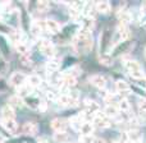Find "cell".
Here are the masks:
<instances>
[{
  "instance_id": "obj_36",
  "label": "cell",
  "mask_w": 146,
  "mask_h": 143,
  "mask_svg": "<svg viewBox=\"0 0 146 143\" xmlns=\"http://www.w3.org/2000/svg\"><path fill=\"white\" fill-rule=\"evenodd\" d=\"M69 14H71V17H73V18H78V17H80V14H81V12L71 7V8H69Z\"/></svg>"
},
{
  "instance_id": "obj_21",
  "label": "cell",
  "mask_w": 146,
  "mask_h": 143,
  "mask_svg": "<svg viewBox=\"0 0 146 143\" xmlns=\"http://www.w3.org/2000/svg\"><path fill=\"white\" fill-rule=\"evenodd\" d=\"M26 83H27L28 86H31L32 88H35V87H38V86L42 83V79H41V77L37 74H31V75H28Z\"/></svg>"
},
{
  "instance_id": "obj_23",
  "label": "cell",
  "mask_w": 146,
  "mask_h": 143,
  "mask_svg": "<svg viewBox=\"0 0 146 143\" xmlns=\"http://www.w3.org/2000/svg\"><path fill=\"white\" fill-rule=\"evenodd\" d=\"M81 24H82V30L90 31L91 32V30L95 27V19H94V17H83Z\"/></svg>"
},
{
  "instance_id": "obj_33",
  "label": "cell",
  "mask_w": 146,
  "mask_h": 143,
  "mask_svg": "<svg viewBox=\"0 0 146 143\" xmlns=\"http://www.w3.org/2000/svg\"><path fill=\"white\" fill-rule=\"evenodd\" d=\"M139 109L142 114H146V98H141L139 102Z\"/></svg>"
},
{
  "instance_id": "obj_7",
  "label": "cell",
  "mask_w": 146,
  "mask_h": 143,
  "mask_svg": "<svg viewBox=\"0 0 146 143\" xmlns=\"http://www.w3.org/2000/svg\"><path fill=\"white\" fill-rule=\"evenodd\" d=\"M67 120L66 119H62V118H55L51 120L50 127L54 129L55 132H66L67 129Z\"/></svg>"
},
{
  "instance_id": "obj_26",
  "label": "cell",
  "mask_w": 146,
  "mask_h": 143,
  "mask_svg": "<svg viewBox=\"0 0 146 143\" xmlns=\"http://www.w3.org/2000/svg\"><path fill=\"white\" fill-rule=\"evenodd\" d=\"M118 35L119 37H121V40H127V38L129 37V30L127 26L124 24H118Z\"/></svg>"
},
{
  "instance_id": "obj_19",
  "label": "cell",
  "mask_w": 146,
  "mask_h": 143,
  "mask_svg": "<svg viewBox=\"0 0 146 143\" xmlns=\"http://www.w3.org/2000/svg\"><path fill=\"white\" fill-rule=\"evenodd\" d=\"M53 139L55 143H67L69 141V136L67 132H55Z\"/></svg>"
},
{
  "instance_id": "obj_9",
  "label": "cell",
  "mask_w": 146,
  "mask_h": 143,
  "mask_svg": "<svg viewBox=\"0 0 146 143\" xmlns=\"http://www.w3.org/2000/svg\"><path fill=\"white\" fill-rule=\"evenodd\" d=\"M44 26H45V30L49 31L50 33H58L60 31V24L55 19H45Z\"/></svg>"
},
{
  "instance_id": "obj_37",
  "label": "cell",
  "mask_w": 146,
  "mask_h": 143,
  "mask_svg": "<svg viewBox=\"0 0 146 143\" xmlns=\"http://www.w3.org/2000/svg\"><path fill=\"white\" fill-rule=\"evenodd\" d=\"M92 143H106L105 141H104L103 138H99V137H94V141Z\"/></svg>"
},
{
  "instance_id": "obj_22",
  "label": "cell",
  "mask_w": 146,
  "mask_h": 143,
  "mask_svg": "<svg viewBox=\"0 0 146 143\" xmlns=\"http://www.w3.org/2000/svg\"><path fill=\"white\" fill-rule=\"evenodd\" d=\"M59 68H60V61H59L58 59H55V58L50 59V60L46 63V71H48L49 73L56 72Z\"/></svg>"
},
{
  "instance_id": "obj_42",
  "label": "cell",
  "mask_w": 146,
  "mask_h": 143,
  "mask_svg": "<svg viewBox=\"0 0 146 143\" xmlns=\"http://www.w3.org/2000/svg\"><path fill=\"white\" fill-rule=\"evenodd\" d=\"M78 143H80V142H78Z\"/></svg>"
},
{
  "instance_id": "obj_10",
  "label": "cell",
  "mask_w": 146,
  "mask_h": 143,
  "mask_svg": "<svg viewBox=\"0 0 146 143\" xmlns=\"http://www.w3.org/2000/svg\"><path fill=\"white\" fill-rule=\"evenodd\" d=\"M85 106H86V111L90 113L92 116H95L96 114L100 113V105L98 102H95L94 100H86Z\"/></svg>"
},
{
  "instance_id": "obj_2",
  "label": "cell",
  "mask_w": 146,
  "mask_h": 143,
  "mask_svg": "<svg viewBox=\"0 0 146 143\" xmlns=\"http://www.w3.org/2000/svg\"><path fill=\"white\" fill-rule=\"evenodd\" d=\"M124 67L127 68L128 73L136 79H142L145 77V73L142 71V67L136 60H124Z\"/></svg>"
},
{
  "instance_id": "obj_15",
  "label": "cell",
  "mask_w": 146,
  "mask_h": 143,
  "mask_svg": "<svg viewBox=\"0 0 146 143\" xmlns=\"http://www.w3.org/2000/svg\"><path fill=\"white\" fill-rule=\"evenodd\" d=\"M127 136H128L129 142H133V143H141L142 139V134L139 129H131V130L127 132Z\"/></svg>"
},
{
  "instance_id": "obj_14",
  "label": "cell",
  "mask_w": 146,
  "mask_h": 143,
  "mask_svg": "<svg viewBox=\"0 0 146 143\" xmlns=\"http://www.w3.org/2000/svg\"><path fill=\"white\" fill-rule=\"evenodd\" d=\"M119 107L118 106H115L114 103H108V105L105 106V109H104V114H105L108 118H117V116H119Z\"/></svg>"
},
{
  "instance_id": "obj_25",
  "label": "cell",
  "mask_w": 146,
  "mask_h": 143,
  "mask_svg": "<svg viewBox=\"0 0 146 143\" xmlns=\"http://www.w3.org/2000/svg\"><path fill=\"white\" fill-rule=\"evenodd\" d=\"M96 10L99 13H109L111 10V7H110V3L109 1H99L96 3Z\"/></svg>"
},
{
  "instance_id": "obj_5",
  "label": "cell",
  "mask_w": 146,
  "mask_h": 143,
  "mask_svg": "<svg viewBox=\"0 0 146 143\" xmlns=\"http://www.w3.org/2000/svg\"><path fill=\"white\" fill-rule=\"evenodd\" d=\"M92 123H94V127H96V128L104 129V128H108V127L110 125V118H108L105 114L99 113L94 116Z\"/></svg>"
},
{
  "instance_id": "obj_24",
  "label": "cell",
  "mask_w": 146,
  "mask_h": 143,
  "mask_svg": "<svg viewBox=\"0 0 146 143\" xmlns=\"http://www.w3.org/2000/svg\"><path fill=\"white\" fill-rule=\"evenodd\" d=\"M32 92V87L31 86H28L27 83L23 86H21L19 88H17V95L19 96V97H27V96H30V93Z\"/></svg>"
},
{
  "instance_id": "obj_38",
  "label": "cell",
  "mask_w": 146,
  "mask_h": 143,
  "mask_svg": "<svg viewBox=\"0 0 146 143\" xmlns=\"http://www.w3.org/2000/svg\"><path fill=\"white\" fill-rule=\"evenodd\" d=\"M38 107H40V110H46V103L44 102V101H40V102H38Z\"/></svg>"
},
{
  "instance_id": "obj_31",
  "label": "cell",
  "mask_w": 146,
  "mask_h": 143,
  "mask_svg": "<svg viewBox=\"0 0 146 143\" xmlns=\"http://www.w3.org/2000/svg\"><path fill=\"white\" fill-rule=\"evenodd\" d=\"M96 10V4L94 3H86L83 13H85V17H92V12Z\"/></svg>"
},
{
  "instance_id": "obj_4",
  "label": "cell",
  "mask_w": 146,
  "mask_h": 143,
  "mask_svg": "<svg viewBox=\"0 0 146 143\" xmlns=\"http://www.w3.org/2000/svg\"><path fill=\"white\" fill-rule=\"evenodd\" d=\"M27 78L28 77L25 74V73H22V72H14L9 77V84L13 86V87H15V88H19L21 86L26 84V82H27Z\"/></svg>"
},
{
  "instance_id": "obj_32",
  "label": "cell",
  "mask_w": 146,
  "mask_h": 143,
  "mask_svg": "<svg viewBox=\"0 0 146 143\" xmlns=\"http://www.w3.org/2000/svg\"><path fill=\"white\" fill-rule=\"evenodd\" d=\"M36 7H37V9L40 10V12H46V10H49V8H50V3L46 1V0H40V1H37Z\"/></svg>"
},
{
  "instance_id": "obj_40",
  "label": "cell",
  "mask_w": 146,
  "mask_h": 143,
  "mask_svg": "<svg viewBox=\"0 0 146 143\" xmlns=\"http://www.w3.org/2000/svg\"><path fill=\"white\" fill-rule=\"evenodd\" d=\"M37 143H49V141H48L46 138H38Z\"/></svg>"
},
{
  "instance_id": "obj_28",
  "label": "cell",
  "mask_w": 146,
  "mask_h": 143,
  "mask_svg": "<svg viewBox=\"0 0 146 143\" xmlns=\"http://www.w3.org/2000/svg\"><path fill=\"white\" fill-rule=\"evenodd\" d=\"M42 28H45V26H42L38 22H33L32 24H31V32L35 36H40L41 33H42Z\"/></svg>"
},
{
  "instance_id": "obj_3",
  "label": "cell",
  "mask_w": 146,
  "mask_h": 143,
  "mask_svg": "<svg viewBox=\"0 0 146 143\" xmlns=\"http://www.w3.org/2000/svg\"><path fill=\"white\" fill-rule=\"evenodd\" d=\"M58 103L63 107H74L78 105V98L77 95H69V93H63L59 96L58 98Z\"/></svg>"
},
{
  "instance_id": "obj_11",
  "label": "cell",
  "mask_w": 146,
  "mask_h": 143,
  "mask_svg": "<svg viewBox=\"0 0 146 143\" xmlns=\"http://www.w3.org/2000/svg\"><path fill=\"white\" fill-rule=\"evenodd\" d=\"M115 90L118 91V93L119 95H122V96H124L126 97L127 95H129V86H128V83L127 82H124L123 79H118L115 82Z\"/></svg>"
},
{
  "instance_id": "obj_13",
  "label": "cell",
  "mask_w": 146,
  "mask_h": 143,
  "mask_svg": "<svg viewBox=\"0 0 146 143\" xmlns=\"http://www.w3.org/2000/svg\"><path fill=\"white\" fill-rule=\"evenodd\" d=\"M1 125L4 127V129L8 130L9 133H15L18 129V125L14 119H1Z\"/></svg>"
},
{
  "instance_id": "obj_35",
  "label": "cell",
  "mask_w": 146,
  "mask_h": 143,
  "mask_svg": "<svg viewBox=\"0 0 146 143\" xmlns=\"http://www.w3.org/2000/svg\"><path fill=\"white\" fill-rule=\"evenodd\" d=\"M46 97H48L49 100H56V101H58L59 96L56 95V92H53V91H48V92H46Z\"/></svg>"
},
{
  "instance_id": "obj_16",
  "label": "cell",
  "mask_w": 146,
  "mask_h": 143,
  "mask_svg": "<svg viewBox=\"0 0 146 143\" xmlns=\"http://www.w3.org/2000/svg\"><path fill=\"white\" fill-rule=\"evenodd\" d=\"M94 124L90 123V121H85V123L82 124V127H81L80 129V133L81 136H87V137H91L94 133Z\"/></svg>"
},
{
  "instance_id": "obj_39",
  "label": "cell",
  "mask_w": 146,
  "mask_h": 143,
  "mask_svg": "<svg viewBox=\"0 0 146 143\" xmlns=\"http://www.w3.org/2000/svg\"><path fill=\"white\" fill-rule=\"evenodd\" d=\"M141 12L144 13V14H146V1H144L141 4Z\"/></svg>"
},
{
  "instance_id": "obj_29",
  "label": "cell",
  "mask_w": 146,
  "mask_h": 143,
  "mask_svg": "<svg viewBox=\"0 0 146 143\" xmlns=\"http://www.w3.org/2000/svg\"><path fill=\"white\" fill-rule=\"evenodd\" d=\"M118 107H119V110H121V113H129V110H131V105H129V102L127 101V98H122V100L119 101Z\"/></svg>"
},
{
  "instance_id": "obj_18",
  "label": "cell",
  "mask_w": 146,
  "mask_h": 143,
  "mask_svg": "<svg viewBox=\"0 0 146 143\" xmlns=\"http://www.w3.org/2000/svg\"><path fill=\"white\" fill-rule=\"evenodd\" d=\"M8 105H10L13 109H19L25 105V102H23L22 97H19L18 95H14V96H12V97H9V100H8Z\"/></svg>"
},
{
  "instance_id": "obj_17",
  "label": "cell",
  "mask_w": 146,
  "mask_h": 143,
  "mask_svg": "<svg viewBox=\"0 0 146 143\" xmlns=\"http://www.w3.org/2000/svg\"><path fill=\"white\" fill-rule=\"evenodd\" d=\"M118 19H119V24L127 26V24H128V23L132 20V17H131V14H129L128 12L119 9V10H118Z\"/></svg>"
},
{
  "instance_id": "obj_20",
  "label": "cell",
  "mask_w": 146,
  "mask_h": 143,
  "mask_svg": "<svg viewBox=\"0 0 146 143\" xmlns=\"http://www.w3.org/2000/svg\"><path fill=\"white\" fill-rule=\"evenodd\" d=\"M1 116H3V119H14L15 118L14 109H13L10 105L3 106V109H1Z\"/></svg>"
},
{
  "instance_id": "obj_1",
  "label": "cell",
  "mask_w": 146,
  "mask_h": 143,
  "mask_svg": "<svg viewBox=\"0 0 146 143\" xmlns=\"http://www.w3.org/2000/svg\"><path fill=\"white\" fill-rule=\"evenodd\" d=\"M92 45V37H91V32L90 31H86L81 28L78 31L77 36H76V47L80 49V50L88 53Z\"/></svg>"
},
{
  "instance_id": "obj_8",
  "label": "cell",
  "mask_w": 146,
  "mask_h": 143,
  "mask_svg": "<svg viewBox=\"0 0 146 143\" xmlns=\"http://www.w3.org/2000/svg\"><path fill=\"white\" fill-rule=\"evenodd\" d=\"M90 82H91L92 86H95V87L103 90V88L106 86V78L101 74H94V75L90 77Z\"/></svg>"
},
{
  "instance_id": "obj_34",
  "label": "cell",
  "mask_w": 146,
  "mask_h": 143,
  "mask_svg": "<svg viewBox=\"0 0 146 143\" xmlns=\"http://www.w3.org/2000/svg\"><path fill=\"white\" fill-rule=\"evenodd\" d=\"M100 63H101V64H104V65H110V64H111V59H110V56H108V55L101 56V58H100Z\"/></svg>"
},
{
  "instance_id": "obj_6",
  "label": "cell",
  "mask_w": 146,
  "mask_h": 143,
  "mask_svg": "<svg viewBox=\"0 0 146 143\" xmlns=\"http://www.w3.org/2000/svg\"><path fill=\"white\" fill-rule=\"evenodd\" d=\"M38 47H40L41 53L46 56H54V54H55V46L49 40H41L38 43Z\"/></svg>"
},
{
  "instance_id": "obj_30",
  "label": "cell",
  "mask_w": 146,
  "mask_h": 143,
  "mask_svg": "<svg viewBox=\"0 0 146 143\" xmlns=\"http://www.w3.org/2000/svg\"><path fill=\"white\" fill-rule=\"evenodd\" d=\"M14 47H15V50H17L18 53H19L22 56L28 55V46L26 45V42H25V41H23V42L17 43V45H14Z\"/></svg>"
},
{
  "instance_id": "obj_41",
  "label": "cell",
  "mask_w": 146,
  "mask_h": 143,
  "mask_svg": "<svg viewBox=\"0 0 146 143\" xmlns=\"http://www.w3.org/2000/svg\"><path fill=\"white\" fill-rule=\"evenodd\" d=\"M144 55H145V58H146V47L144 49Z\"/></svg>"
},
{
  "instance_id": "obj_27",
  "label": "cell",
  "mask_w": 146,
  "mask_h": 143,
  "mask_svg": "<svg viewBox=\"0 0 146 143\" xmlns=\"http://www.w3.org/2000/svg\"><path fill=\"white\" fill-rule=\"evenodd\" d=\"M69 123H71V125L73 127V129H76V130L80 132L81 127H82V124L85 123V121H83L78 115H76V116H73V118L69 119Z\"/></svg>"
},
{
  "instance_id": "obj_12",
  "label": "cell",
  "mask_w": 146,
  "mask_h": 143,
  "mask_svg": "<svg viewBox=\"0 0 146 143\" xmlns=\"http://www.w3.org/2000/svg\"><path fill=\"white\" fill-rule=\"evenodd\" d=\"M38 130V127L36 123L33 121H27L25 123V125L22 127V132L26 134V136H35Z\"/></svg>"
}]
</instances>
